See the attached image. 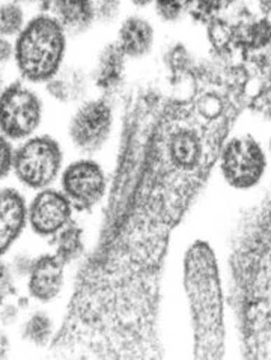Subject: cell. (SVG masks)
<instances>
[{
    "label": "cell",
    "mask_w": 271,
    "mask_h": 360,
    "mask_svg": "<svg viewBox=\"0 0 271 360\" xmlns=\"http://www.w3.org/2000/svg\"><path fill=\"white\" fill-rule=\"evenodd\" d=\"M218 158L214 137L157 89L134 94L95 246L81 262L64 320L48 345L58 359L157 360L161 282L173 231Z\"/></svg>",
    "instance_id": "6da1fadb"
},
{
    "label": "cell",
    "mask_w": 271,
    "mask_h": 360,
    "mask_svg": "<svg viewBox=\"0 0 271 360\" xmlns=\"http://www.w3.org/2000/svg\"><path fill=\"white\" fill-rule=\"evenodd\" d=\"M184 288L189 300L196 359L225 354V304L216 253L206 241H194L184 257Z\"/></svg>",
    "instance_id": "7a4b0ae2"
},
{
    "label": "cell",
    "mask_w": 271,
    "mask_h": 360,
    "mask_svg": "<svg viewBox=\"0 0 271 360\" xmlns=\"http://www.w3.org/2000/svg\"><path fill=\"white\" fill-rule=\"evenodd\" d=\"M67 30L46 11L29 17L15 37L14 63L20 79L29 84H46L65 65Z\"/></svg>",
    "instance_id": "3957f363"
},
{
    "label": "cell",
    "mask_w": 271,
    "mask_h": 360,
    "mask_svg": "<svg viewBox=\"0 0 271 360\" xmlns=\"http://www.w3.org/2000/svg\"><path fill=\"white\" fill-rule=\"evenodd\" d=\"M64 166V150L51 134H34L20 142L14 153L13 172L23 186L43 190L50 187Z\"/></svg>",
    "instance_id": "277c9868"
},
{
    "label": "cell",
    "mask_w": 271,
    "mask_h": 360,
    "mask_svg": "<svg viewBox=\"0 0 271 360\" xmlns=\"http://www.w3.org/2000/svg\"><path fill=\"white\" fill-rule=\"evenodd\" d=\"M44 118V103L29 83L18 79L0 91V133L22 142L37 134Z\"/></svg>",
    "instance_id": "5b68a950"
},
{
    "label": "cell",
    "mask_w": 271,
    "mask_h": 360,
    "mask_svg": "<svg viewBox=\"0 0 271 360\" xmlns=\"http://www.w3.org/2000/svg\"><path fill=\"white\" fill-rule=\"evenodd\" d=\"M114 130V109L107 95L86 98L70 116L67 134L74 150L83 155L98 154Z\"/></svg>",
    "instance_id": "8992f818"
},
{
    "label": "cell",
    "mask_w": 271,
    "mask_h": 360,
    "mask_svg": "<svg viewBox=\"0 0 271 360\" xmlns=\"http://www.w3.org/2000/svg\"><path fill=\"white\" fill-rule=\"evenodd\" d=\"M217 162L220 163L225 181L239 190L255 187L267 169L263 146L250 134L226 139Z\"/></svg>",
    "instance_id": "52a82bcc"
},
{
    "label": "cell",
    "mask_w": 271,
    "mask_h": 360,
    "mask_svg": "<svg viewBox=\"0 0 271 360\" xmlns=\"http://www.w3.org/2000/svg\"><path fill=\"white\" fill-rule=\"evenodd\" d=\"M60 186L72 208L80 213H89L106 195L107 178L103 166L86 155L71 162L62 171Z\"/></svg>",
    "instance_id": "ba28073f"
},
{
    "label": "cell",
    "mask_w": 271,
    "mask_h": 360,
    "mask_svg": "<svg viewBox=\"0 0 271 360\" xmlns=\"http://www.w3.org/2000/svg\"><path fill=\"white\" fill-rule=\"evenodd\" d=\"M72 210L74 208L64 192L46 187L39 190L27 208L29 225L39 237H55L70 224Z\"/></svg>",
    "instance_id": "9c48e42d"
},
{
    "label": "cell",
    "mask_w": 271,
    "mask_h": 360,
    "mask_svg": "<svg viewBox=\"0 0 271 360\" xmlns=\"http://www.w3.org/2000/svg\"><path fill=\"white\" fill-rule=\"evenodd\" d=\"M114 42L128 60L145 59L155 46V26L147 15L128 14L121 18Z\"/></svg>",
    "instance_id": "30bf717a"
},
{
    "label": "cell",
    "mask_w": 271,
    "mask_h": 360,
    "mask_svg": "<svg viewBox=\"0 0 271 360\" xmlns=\"http://www.w3.org/2000/svg\"><path fill=\"white\" fill-rule=\"evenodd\" d=\"M65 266L62 261L51 253H44L34 259L32 269L27 274V290L30 297L38 302L55 300L64 287Z\"/></svg>",
    "instance_id": "8fae6325"
},
{
    "label": "cell",
    "mask_w": 271,
    "mask_h": 360,
    "mask_svg": "<svg viewBox=\"0 0 271 360\" xmlns=\"http://www.w3.org/2000/svg\"><path fill=\"white\" fill-rule=\"evenodd\" d=\"M27 221L23 195L13 187H0V258L22 236Z\"/></svg>",
    "instance_id": "7c38bea8"
},
{
    "label": "cell",
    "mask_w": 271,
    "mask_h": 360,
    "mask_svg": "<svg viewBox=\"0 0 271 360\" xmlns=\"http://www.w3.org/2000/svg\"><path fill=\"white\" fill-rule=\"evenodd\" d=\"M127 60L114 41L103 46L89 72L93 86L107 97L119 91L124 84Z\"/></svg>",
    "instance_id": "4fadbf2b"
},
{
    "label": "cell",
    "mask_w": 271,
    "mask_h": 360,
    "mask_svg": "<svg viewBox=\"0 0 271 360\" xmlns=\"http://www.w3.org/2000/svg\"><path fill=\"white\" fill-rule=\"evenodd\" d=\"M91 74L79 65H64L44 86L51 100L65 105H77L88 98Z\"/></svg>",
    "instance_id": "5bb4252c"
},
{
    "label": "cell",
    "mask_w": 271,
    "mask_h": 360,
    "mask_svg": "<svg viewBox=\"0 0 271 360\" xmlns=\"http://www.w3.org/2000/svg\"><path fill=\"white\" fill-rule=\"evenodd\" d=\"M44 11L59 21L70 37L85 35L97 25L93 0H46Z\"/></svg>",
    "instance_id": "9a60e30c"
},
{
    "label": "cell",
    "mask_w": 271,
    "mask_h": 360,
    "mask_svg": "<svg viewBox=\"0 0 271 360\" xmlns=\"http://www.w3.org/2000/svg\"><path fill=\"white\" fill-rule=\"evenodd\" d=\"M83 228L74 220H70L67 226L62 228L55 238V255L64 266H70L83 257L85 253V241H83Z\"/></svg>",
    "instance_id": "2e32d148"
},
{
    "label": "cell",
    "mask_w": 271,
    "mask_h": 360,
    "mask_svg": "<svg viewBox=\"0 0 271 360\" xmlns=\"http://www.w3.org/2000/svg\"><path fill=\"white\" fill-rule=\"evenodd\" d=\"M26 5L17 0H0V37L14 38L27 23Z\"/></svg>",
    "instance_id": "e0dca14e"
},
{
    "label": "cell",
    "mask_w": 271,
    "mask_h": 360,
    "mask_svg": "<svg viewBox=\"0 0 271 360\" xmlns=\"http://www.w3.org/2000/svg\"><path fill=\"white\" fill-rule=\"evenodd\" d=\"M23 340L35 347H48L53 340V320L46 312H34L22 327Z\"/></svg>",
    "instance_id": "ac0fdd59"
},
{
    "label": "cell",
    "mask_w": 271,
    "mask_h": 360,
    "mask_svg": "<svg viewBox=\"0 0 271 360\" xmlns=\"http://www.w3.org/2000/svg\"><path fill=\"white\" fill-rule=\"evenodd\" d=\"M199 0H152V11L163 23H178L187 14H190Z\"/></svg>",
    "instance_id": "d6986e66"
},
{
    "label": "cell",
    "mask_w": 271,
    "mask_h": 360,
    "mask_svg": "<svg viewBox=\"0 0 271 360\" xmlns=\"http://www.w3.org/2000/svg\"><path fill=\"white\" fill-rule=\"evenodd\" d=\"M127 2L128 0H93L95 21L103 26L114 25L118 20H121Z\"/></svg>",
    "instance_id": "ffe728a7"
},
{
    "label": "cell",
    "mask_w": 271,
    "mask_h": 360,
    "mask_svg": "<svg viewBox=\"0 0 271 360\" xmlns=\"http://www.w3.org/2000/svg\"><path fill=\"white\" fill-rule=\"evenodd\" d=\"M14 153L15 148L13 141H9L6 136L0 133V179H5L13 172Z\"/></svg>",
    "instance_id": "44dd1931"
},
{
    "label": "cell",
    "mask_w": 271,
    "mask_h": 360,
    "mask_svg": "<svg viewBox=\"0 0 271 360\" xmlns=\"http://www.w3.org/2000/svg\"><path fill=\"white\" fill-rule=\"evenodd\" d=\"M13 292H14L13 273L6 264L0 261V308L4 306V302L8 299V295H11Z\"/></svg>",
    "instance_id": "7402d4cb"
},
{
    "label": "cell",
    "mask_w": 271,
    "mask_h": 360,
    "mask_svg": "<svg viewBox=\"0 0 271 360\" xmlns=\"http://www.w3.org/2000/svg\"><path fill=\"white\" fill-rule=\"evenodd\" d=\"M253 105L258 113L264 115L265 118L271 120V86L263 89L256 95L253 100Z\"/></svg>",
    "instance_id": "603a6c76"
},
{
    "label": "cell",
    "mask_w": 271,
    "mask_h": 360,
    "mask_svg": "<svg viewBox=\"0 0 271 360\" xmlns=\"http://www.w3.org/2000/svg\"><path fill=\"white\" fill-rule=\"evenodd\" d=\"M15 56V44L11 38L0 37V65L5 67L8 63L14 62Z\"/></svg>",
    "instance_id": "cb8c5ba5"
},
{
    "label": "cell",
    "mask_w": 271,
    "mask_h": 360,
    "mask_svg": "<svg viewBox=\"0 0 271 360\" xmlns=\"http://www.w3.org/2000/svg\"><path fill=\"white\" fill-rule=\"evenodd\" d=\"M20 306L18 304H5L0 308V323L4 326H13L18 320Z\"/></svg>",
    "instance_id": "d4e9b609"
},
{
    "label": "cell",
    "mask_w": 271,
    "mask_h": 360,
    "mask_svg": "<svg viewBox=\"0 0 271 360\" xmlns=\"http://www.w3.org/2000/svg\"><path fill=\"white\" fill-rule=\"evenodd\" d=\"M34 259L29 258L27 255H18L13 261V271L17 274V276H27L30 269H32Z\"/></svg>",
    "instance_id": "484cf974"
},
{
    "label": "cell",
    "mask_w": 271,
    "mask_h": 360,
    "mask_svg": "<svg viewBox=\"0 0 271 360\" xmlns=\"http://www.w3.org/2000/svg\"><path fill=\"white\" fill-rule=\"evenodd\" d=\"M11 352V342L5 332L0 330V359H6Z\"/></svg>",
    "instance_id": "4316f807"
},
{
    "label": "cell",
    "mask_w": 271,
    "mask_h": 360,
    "mask_svg": "<svg viewBox=\"0 0 271 360\" xmlns=\"http://www.w3.org/2000/svg\"><path fill=\"white\" fill-rule=\"evenodd\" d=\"M17 2L23 4V5H37L38 11H44L46 8V0H17Z\"/></svg>",
    "instance_id": "83f0119b"
},
{
    "label": "cell",
    "mask_w": 271,
    "mask_h": 360,
    "mask_svg": "<svg viewBox=\"0 0 271 360\" xmlns=\"http://www.w3.org/2000/svg\"><path fill=\"white\" fill-rule=\"evenodd\" d=\"M128 4H131L134 8H138V9H145V8L151 6L152 0H128Z\"/></svg>",
    "instance_id": "f1b7e54d"
},
{
    "label": "cell",
    "mask_w": 271,
    "mask_h": 360,
    "mask_svg": "<svg viewBox=\"0 0 271 360\" xmlns=\"http://www.w3.org/2000/svg\"><path fill=\"white\" fill-rule=\"evenodd\" d=\"M5 88V77H4V70L2 65H0V91Z\"/></svg>",
    "instance_id": "f546056e"
},
{
    "label": "cell",
    "mask_w": 271,
    "mask_h": 360,
    "mask_svg": "<svg viewBox=\"0 0 271 360\" xmlns=\"http://www.w3.org/2000/svg\"><path fill=\"white\" fill-rule=\"evenodd\" d=\"M268 148H270V154H271V136H270V141H268Z\"/></svg>",
    "instance_id": "4dcf8cb0"
}]
</instances>
